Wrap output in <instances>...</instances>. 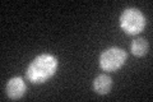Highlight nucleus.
<instances>
[{"label":"nucleus","mask_w":153,"mask_h":102,"mask_svg":"<svg viewBox=\"0 0 153 102\" xmlns=\"http://www.w3.org/2000/svg\"><path fill=\"white\" fill-rule=\"evenodd\" d=\"M112 80L107 74H100L94 78L93 82V88L98 95H107L111 91Z\"/></svg>","instance_id":"nucleus-5"},{"label":"nucleus","mask_w":153,"mask_h":102,"mask_svg":"<svg viewBox=\"0 0 153 102\" xmlns=\"http://www.w3.org/2000/svg\"><path fill=\"white\" fill-rule=\"evenodd\" d=\"M120 27L128 35H138L146 27V18L140 10L135 8L125 9L120 16Z\"/></svg>","instance_id":"nucleus-2"},{"label":"nucleus","mask_w":153,"mask_h":102,"mask_svg":"<svg viewBox=\"0 0 153 102\" xmlns=\"http://www.w3.org/2000/svg\"><path fill=\"white\" fill-rule=\"evenodd\" d=\"M57 59L50 54H41L31 61L26 70L27 79L35 84H41L56 73Z\"/></svg>","instance_id":"nucleus-1"},{"label":"nucleus","mask_w":153,"mask_h":102,"mask_svg":"<svg viewBox=\"0 0 153 102\" xmlns=\"http://www.w3.org/2000/svg\"><path fill=\"white\" fill-rule=\"evenodd\" d=\"M126 60V52L123 48L111 47L100 55V66L106 71H114L121 68Z\"/></svg>","instance_id":"nucleus-3"},{"label":"nucleus","mask_w":153,"mask_h":102,"mask_svg":"<svg viewBox=\"0 0 153 102\" xmlns=\"http://www.w3.org/2000/svg\"><path fill=\"white\" fill-rule=\"evenodd\" d=\"M26 83L23 82L21 77H14V78L9 79L5 86L7 95L10 97L12 100H19L21 97L26 93Z\"/></svg>","instance_id":"nucleus-4"},{"label":"nucleus","mask_w":153,"mask_h":102,"mask_svg":"<svg viewBox=\"0 0 153 102\" xmlns=\"http://www.w3.org/2000/svg\"><path fill=\"white\" fill-rule=\"evenodd\" d=\"M148 48H149V45L148 42L144 40V38H137L134 40L130 45V51L133 55L135 56H143L148 52Z\"/></svg>","instance_id":"nucleus-6"}]
</instances>
